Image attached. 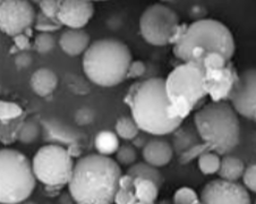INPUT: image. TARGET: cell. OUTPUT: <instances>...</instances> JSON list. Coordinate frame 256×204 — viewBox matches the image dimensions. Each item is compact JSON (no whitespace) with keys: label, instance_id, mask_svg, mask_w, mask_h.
I'll return each instance as SVG.
<instances>
[{"label":"cell","instance_id":"8992f818","mask_svg":"<svg viewBox=\"0 0 256 204\" xmlns=\"http://www.w3.org/2000/svg\"><path fill=\"white\" fill-rule=\"evenodd\" d=\"M200 46L208 51H218L230 60L234 54V40L232 32L219 20H200L188 25L184 36L174 46V54L187 62L192 49Z\"/></svg>","mask_w":256,"mask_h":204},{"label":"cell","instance_id":"d590c367","mask_svg":"<svg viewBox=\"0 0 256 204\" xmlns=\"http://www.w3.org/2000/svg\"><path fill=\"white\" fill-rule=\"evenodd\" d=\"M12 40H14V46L10 48V54H17L20 51H28L31 49L30 36L25 33H20L12 36Z\"/></svg>","mask_w":256,"mask_h":204},{"label":"cell","instance_id":"2e32d148","mask_svg":"<svg viewBox=\"0 0 256 204\" xmlns=\"http://www.w3.org/2000/svg\"><path fill=\"white\" fill-rule=\"evenodd\" d=\"M88 46L90 36L82 28H68L59 38V46L70 57H76L85 52Z\"/></svg>","mask_w":256,"mask_h":204},{"label":"cell","instance_id":"f546056e","mask_svg":"<svg viewBox=\"0 0 256 204\" xmlns=\"http://www.w3.org/2000/svg\"><path fill=\"white\" fill-rule=\"evenodd\" d=\"M54 46H56V40H54V36H51L50 33L40 32L34 38L33 46L36 52L39 54H44L50 52L54 48Z\"/></svg>","mask_w":256,"mask_h":204},{"label":"cell","instance_id":"30bf717a","mask_svg":"<svg viewBox=\"0 0 256 204\" xmlns=\"http://www.w3.org/2000/svg\"><path fill=\"white\" fill-rule=\"evenodd\" d=\"M30 0H0V28L8 36L24 33L36 22Z\"/></svg>","mask_w":256,"mask_h":204},{"label":"cell","instance_id":"6da1fadb","mask_svg":"<svg viewBox=\"0 0 256 204\" xmlns=\"http://www.w3.org/2000/svg\"><path fill=\"white\" fill-rule=\"evenodd\" d=\"M122 176L118 162L104 154H88L74 166L68 190L72 201L80 204H109Z\"/></svg>","mask_w":256,"mask_h":204},{"label":"cell","instance_id":"ffe728a7","mask_svg":"<svg viewBox=\"0 0 256 204\" xmlns=\"http://www.w3.org/2000/svg\"><path fill=\"white\" fill-rule=\"evenodd\" d=\"M245 172L244 162L240 159L236 158V156H226L221 159L220 169L218 174L221 178L227 180H234L236 182L242 177Z\"/></svg>","mask_w":256,"mask_h":204},{"label":"cell","instance_id":"ba28073f","mask_svg":"<svg viewBox=\"0 0 256 204\" xmlns=\"http://www.w3.org/2000/svg\"><path fill=\"white\" fill-rule=\"evenodd\" d=\"M206 68L195 62H185L177 66L166 80V91L172 101L179 96H184L193 102L194 106L203 100L208 92L204 88Z\"/></svg>","mask_w":256,"mask_h":204},{"label":"cell","instance_id":"484cf974","mask_svg":"<svg viewBox=\"0 0 256 204\" xmlns=\"http://www.w3.org/2000/svg\"><path fill=\"white\" fill-rule=\"evenodd\" d=\"M25 122V117L15 119L12 122H2V142L4 144H10L15 142L18 138V133L23 122Z\"/></svg>","mask_w":256,"mask_h":204},{"label":"cell","instance_id":"4316f807","mask_svg":"<svg viewBox=\"0 0 256 204\" xmlns=\"http://www.w3.org/2000/svg\"><path fill=\"white\" fill-rule=\"evenodd\" d=\"M40 125L33 120H25L22 127H20L17 140H18L20 142H22L23 144L33 143L40 135V132L42 128Z\"/></svg>","mask_w":256,"mask_h":204},{"label":"cell","instance_id":"5bb4252c","mask_svg":"<svg viewBox=\"0 0 256 204\" xmlns=\"http://www.w3.org/2000/svg\"><path fill=\"white\" fill-rule=\"evenodd\" d=\"M94 14L92 0H62L58 20L70 28H83Z\"/></svg>","mask_w":256,"mask_h":204},{"label":"cell","instance_id":"7a4b0ae2","mask_svg":"<svg viewBox=\"0 0 256 204\" xmlns=\"http://www.w3.org/2000/svg\"><path fill=\"white\" fill-rule=\"evenodd\" d=\"M125 102L132 109V117L140 130L151 135L174 133L184 119H174L168 114L170 100L166 91V80L150 78L134 83L128 90Z\"/></svg>","mask_w":256,"mask_h":204},{"label":"cell","instance_id":"83f0119b","mask_svg":"<svg viewBox=\"0 0 256 204\" xmlns=\"http://www.w3.org/2000/svg\"><path fill=\"white\" fill-rule=\"evenodd\" d=\"M22 117H25V114L20 106L14 104V102H0V120L2 122H12Z\"/></svg>","mask_w":256,"mask_h":204},{"label":"cell","instance_id":"ab89813d","mask_svg":"<svg viewBox=\"0 0 256 204\" xmlns=\"http://www.w3.org/2000/svg\"><path fill=\"white\" fill-rule=\"evenodd\" d=\"M30 2H33V4H38V5H39V4L41 2V0H30Z\"/></svg>","mask_w":256,"mask_h":204},{"label":"cell","instance_id":"44dd1931","mask_svg":"<svg viewBox=\"0 0 256 204\" xmlns=\"http://www.w3.org/2000/svg\"><path fill=\"white\" fill-rule=\"evenodd\" d=\"M126 174L134 178L140 177L151 180L153 182H156L159 187H161L162 184H164V177H162L161 172L156 169V167L146 162V161H145V162L133 164L130 167V169L127 170Z\"/></svg>","mask_w":256,"mask_h":204},{"label":"cell","instance_id":"4dcf8cb0","mask_svg":"<svg viewBox=\"0 0 256 204\" xmlns=\"http://www.w3.org/2000/svg\"><path fill=\"white\" fill-rule=\"evenodd\" d=\"M136 158H138V153H136L134 146L130 144H124L119 146L116 152L117 162L122 166H132L135 164Z\"/></svg>","mask_w":256,"mask_h":204},{"label":"cell","instance_id":"7402d4cb","mask_svg":"<svg viewBox=\"0 0 256 204\" xmlns=\"http://www.w3.org/2000/svg\"><path fill=\"white\" fill-rule=\"evenodd\" d=\"M94 146L101 154L112 156V153L117 152L119 148L118 135L110 130H102L96 136Z\"/></svg>","mask_w":256,"mask_h":204},{"label":"cell","instance_id":"8fae6325","mask_svg":"<svg viewBox=\"0 0 256 204\" xmlns=\"http://www.w3.org/2000/svg\"><path fill=\"white\" fill-rule=\"evenodd\" d=\"M228 99L236 112L242 117H256V68H250L238 74Z\"/></svg>","mask_w":256,"mask_h":204},{"label":"cell","instance_id":"8d00e7d4","mask_svg":"<svg viewBox=\"0 0 256 204\" xmlns=\"http://www.w3.org/2000/svg\"><path fill=\"white\" fill-rule=\"evenodd\" d=\"M242 180H244L246 188L256 193V164H250V167L245 169L244 175H242Z\"/></svg>","mask_w":256,"mask_h":204},{"label":"cell","instance_id":"9c48e42d","mask_svg":"<svg viewBox=\"0 0 256 204\" xmlns=\"http://www.w3.org/2000/svg\"><path fill=\"white\" fill-rule=\"evenodd\" d=\"M179 17L172 8L162 4H154L140 16V31L143 39L153 46L172 44V40L177 28Z\"/></svg>","mask_w":256,"mask_h":204},{"label":"cell","instance_id":"1f68e13d","mask_svg":"<svg viewBox=\"0 0 256 204\" xmlns=\"http://www.w3.org/2000/svg\"><path fill=\"white\" fill-rule=\"evenodd\" d=\"M174 202L177 204H198L200 198L190 187H180L174 194Z\"/></svg>","mask_w":256,"mask_h":204},{"label":"cell","instance_id":"3957f363","mask_svg":"<svg viewBox=\"0 0 256 204\" xmlns=\"http://www.w3.org/2000/svg\"><path fill=\"white\" fill-rule=\"evenodd\" d=\"M132 54L124 42L101 39L85 50L83 70L86 78L99 86L112 88L127 78Z\"/></svg>","mask_w":256,"mask_h":204},{"label":"cell","instance_id":"836d02e7","mask_svg":"<svg viewBox=\"0 0 256 204\" xmlns=\"http://www.w3.org/2000/svg\"><path fill=\"white\" fill-rule=\"evenodd\" d=\"M62 2V0H41V2L39 4L40 12L46 16L52 17V18H58L57 16Z\"/></svg>","mask_w":256,"mask_h":204},{"label":"cell","instance_id":"603a6c76","mask_svg":"<svg viewBox=\"0 0 256 204\" xmlns=\"http://www.w3.org/2000/svg\"><path fill=\"white\" fill-rule=\"evenodd\" d=\"M200 140L193 130H176L174 136V150L178 156L190 150L192 148L198 146Z\"/></svg>","mask_w":256,"mask_h":204},{"label":"cell","instance_id":"4fadbf2b","mask_svg":"<svg viewBox=\"0 0 256 204\" xmlns=\"http://www.w3.org/2000/svg\"><path fill=\"white\" fill-rule=\"evenodd\" d=\"M238 74L230 62L224 68H206L204 75V88L213 101H224L228 99Z\"/></svg>","mask_w":256,"mask_h":204},{"label":"cell","instance_id":"f35d334b","mask_svg":"<svg viewBox=\"0 0 256 204\" xmlns=\"http://www.w3.org/2000/svg\"><path fill=\"white\" fill-rule=\"evenodd\" d=\"M32 60V56L28 52V51H20V52L16 54L14 59L15 65L18 70H24V68L31 66Z\"/></svg>","mask_w":256,"mask_h":204},{"label":"cell","instance_id":"74e56055","mask_svg":"<svg viewBox=\"0 0 256 204\" xmlns=\"http://www.w3.org/2000/svg\"><path fill=\"white\" fill-rule=\"evenodd\" d=\"M145 70H146V67L143 62H132L130 68H128L127 78H138L145 74Z\"/></svg>","mask_w":256,"mask_h":204},{"label":"cell","instance_id":"b9f144b4","mask_svg":"<svg viewBox=\"0 0 256 204\" xmlns=\"http://www.w3.org/2000/svg\"><path fill=\"white\" fill-rule=\"evenodd\" d=\"M92 2H93V0H92ZM94 2H98V0H94Z\"/></svg>","mask_w":256,"mask_h":204},{"label":"cell","instance_id":"52a82bcc","mask_svg":"<svg viewBox=\"0 0 256 204\" xmlns=\"http://www.w3.org/2000/svg\"><path fill=\"white\" fill-rule=\"evenodd\" d=\"M32 166L36 180L48 188L56 190L68 185L75 164L67 148L48 143L36 151Z\"/></svg>","mask_w":256,"mask_h":204},{"label":"cell","instance_id":"7c38bea8","mask_svg":"<svg viewBox=\"0 0 256 204\" xmlns=\"http://www.w3.org/2000/svg\"><path fill=\"white\" fill-rule=\"evenodd\" d=\"M200 203L206 204H248L250 193L244 187L234 180H212L204 186L200 193Z\"/></svg>","mask_w":256,"mask_h":204},{"label":"cell","instance_id":"cb8c5ba5","mask_svg":"<svg viewBox=\"0 0 256 204\" xmlns=\"http://www.w3.org/2000/svg\"><path fill=\"white\" fill-rule=\"evenodd\" d=\"M114 128H116V134L119 138H122V140H130V141H133L136 136L138 135L140 130V127L136 124L133 117L119 118Z\"/></svg>","mask_w":256,"mask_h":204},{"label":"cell","instance_id":"e575fe53","mask_svg":"<svg viewBox=\"0 0 256 204\" xmlns=\"http://www.w3.org/2000/svg\"><path fill=\"white\" fill-rule=\"evenodd\" d=\"M96 118V112L91 108L83 107L75 112V122L78 126H88L93 122Z\"/></svg>","mask_w":256,"mask_h":204},{"label":"cell","instance_id":"ee69618b","mask_svg":"<svg viewBox=\"0 0 256 204\" xmlns=\"http://www.w3.org/2000/svg\"><path fill=\"white\" fill-rule=\"evenodd\" d=\"M255 203H256V200H255Z\"/></svg>","mask_w":256,"mask_h":204},{"label":"cell","instance_id":"ac0fdd59","mask_svg":"<svg viewBox=\"0 0 256 204\" xmlns=\"http://www.w3.org/2000/svg\"><path fill=\"white\" fill-rule=\"evenodd\" d=\"M30 84L36 94L39 96H48L56 90L58 78L49 68H40L31 76Z\"/></svg>","mask_w":256,"mask_h":204},{"label":"cell","instance_id":"d6a6232c","mask_svg":"<svg viewBox=\"0 0 256 204\" xmlns=\"http://www.w3.org/2000/svg\"><path fill=\"white\" fill-rule=\"evenodd\" d=\"M229 60L226 58L222 54L218 52V51H208L206 54L203 60L204 68H213V70H218V68H224L228 65Z\"/></svg>","mask_w":256,"mask_h":204},{"label":"cell","instance_id":"5b68a950","mask_svg":"<svg viewBox=\"0 0 256 204\" xmlns=\"http://www.w3.org/2000/svg\"><path fill=\"white\" fill-rule=\"evenodd\" d=\"M36 184L33 166L12 148L0 152V203L18 204L31 196Z\"/></svg>","mask_w":256,"mask_h":204},{"label":"cell","instance_id":"e0dca14e","mask_svg":"<svg viewBox=\"0 0 256 204\" xmlns=\"http://www.w3.org/2000/svg\"><path fill=\"white\" fill-rule=\"evenodd\" d=\"M143 158L154 167H164L167 166L172 159L174 148L164 140H151L143 148Z\"/></svg>","mask_w":256,"mask_h":204},{"label":"cell","instance_id":"60d3db41","mask_svg":"<svg viewBox=\"0 0 256 204\" xmlns=\"http://www.w3.org/2000/svg\"><path fill=\"white\" fill-rule=\"evenodd\" d=\"M161 2H174V0H161Z\"/></svg>","mask_w":256,"mask_h":204},{"label":"cell","instance_id":"d4e9b609","mask_svg":"<svg viewBox=\"0 0 256 204\" xmlns=\"http://www.w3.org/2000/svg\"><path fill=\"white\" fill-rule=\"evenodd\" d=\"M221 159L213 151H206L198 156V168L204 175H214L220 169Z\"/></svg>","mask_w":256,"mask_h":204},{"label":"cell","instance_id":"f1b7e54d","mask_svg":"<svg viewBox=\"0 0 256 204\" xmlns=\"http://www.w3.org/2000/svg\"><path fill=\"white\" fill-rule=\"evenodd\" d=\"M62 24L59 22L58 18H52L44 15V12H40L36 17V22H34V28L39 32H56L58 30H60Z\"/></svg>","mask_w":256,"mask_h":204},{"label":"cell","instance_id":"9a60e30c","mask_svg":"<svg viewBox=\"0 0 256 204\" xmlns=\"http://www.w3.org/2000/svg\"><path fill=\"white\" fill-rule=\"evenodd\" d=\"M42 136L49 144H58L62 146H70L72 144H78L82 140V134L78 130L72 128L57 119H42Z\"/></svg>","mask_w":256,"mask_h":204},{"label":"cell","instance_id":"7bdbcfd3","mask_svg":"<svg viewBox=\"0 0 256 204\" xmlns=\"http://www.w3.org/2000/svg\"><path fill=\"white\" fill-rule=\"evenodd\" d=\"M254 120H256V117H255V119H254Z\"/></svg>","mask_w":256,"mask_h":204},{"label":"cell","instance_id":"d6986e66","mask_svg":"<svg viewBox=\"0 0 256 204\" xmlns=\"http://www.w3.org/2000/svg\"><path fill=\"white\" fill-rule=\"evenodd\" d=\"M134 178V177H133ZM159 188L156 182L146 178H134V193L136 203L152 204L156 201L159 195Z\"/></svg>","mask_w":256,"mask_h":204},{"label":"cell","instance_id":"277c9868","mask_svg":"<svg viewBox=\"0 0 256 204\" xmlns=\"http://www.w3.org/2000/svg\"><path fill=\"white\" fill-rule=\"evenodd\" d=\"M236 112L227 102L213 101L195 114L196 130L210 151L227 154L238 146L240 125Z\"/></svg>","mask_w":256,"mask_h":204}]
</instances>
